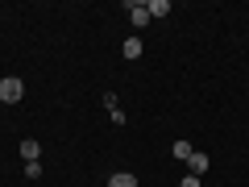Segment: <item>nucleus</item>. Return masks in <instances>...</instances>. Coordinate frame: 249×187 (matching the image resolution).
Wrapping results in <instances>:
<instances>
[{"instance_id": "2", "label": "nucleus", "mask_w": 249, "mask_h": 187, "mask_svg": "<svg viewBox=\"0 0 249 187\" xmlns=\"http://www.w3.org/2000/svg\"><path fill=\"white\" fill-rule=\"evenodd\" d=\"M124 13H129V21H133L137 29H142V25H150V9H145L142 0H129V4H124Z\"/></svg>"}, {"instance_id": "5", "label": "nucleus", "mask_w": 249, "mask_h": 187, "mask_svg": "<svg viewBox=\"0 0 249 187\" xmlns=\"http://www.w3.org/2000/svg\"><path fill=\"white\" fill-rule=\"evenodd\" d=\"M121 50H124V58H142L145 42H142V37H124V46H121Z\"/></svg>"}, {"instance_id": "10", "label": "nucleus", "mask_w": 249, "mask_h": 187, "mask_svg": "<svg viewBox=\"0 0 249 187\" xmlns=\"http://www.w3.org/2000/svg\"><path fill=\"white\" fill-rule=\"evenodd\" d=\"M100 100H104V108H108V112H112V108H121V104H116V92H104Z\"/></svg>"}, {"instance_id": "7", "label": "nucleus", "mask_w": 249, "mask_h": 187, "mask_svg": "<svg viewBox=\"0 0 249 187\" xmlns=\"http://www.w3.org/2000/svg\"><path fill=\"white\" fill-rule=\"evenodd\" d=\"M145 9H150V17H166V13H170V0H145Z\"/></svg>"}, {"instance_id": "8", "label": "nucleus", "mask_w": 249, "mask_h": 187, "mask_svg": "<svg viewBox=\"0 0 249 187\" xmlns=\"http://www.w3.org/2000/svg\"><path fill=\"white\" fill-rule=\"evenodd\" d=\"M191 154H196V150H191V142H175V158H191Z\"/></svg>"}, {"instance_id": "6", "label": "nucleus", "mask_w": 249, "mask_h": 187, "mask_svg": "<svg viewBox=\"0 0 249 187\" xmlns=\"http://www.w3.org/2000/svg\"><path fill=\"white\" fill-rule=\"evenodd\" d=\"M37 154H42V146L25 137V142H21V158H25V162H37Z\"/></svg>"}, {"instance_id": "4", "label": "nucleus", "mask_w": 249, "mask_h": 187, "mask_svg": "<svg viewBox=\"0 0 249 187\" xmlns=\"http://www.w3.org/2000/svg\"><path fill=\"white\" fill-rule=\"evenodd\" d=\"M108 187H137V175H129V170H116V175H108Z\"/></svg>"}, {"instance_id": "9", "label": "nucleus", "mask_w": 249, "mask_h": 187, "mask_svg": "<svg viewBox=\"0 0 249 187\" xmlns=\"http://www.w3.org/2000/svg\"><path fill=\"white\" fill-rule=\"evenodd\" d=\"M25 179H42V162H25Z\"/></svg>"}, {"instance_id": "11", "label": "nucleus", "mask_w": 249, "mask_h": 187, "mask_svg": "<svg viewBox=\"0 0 249 187\" xmlns=\"http://www.w3.org/2000/svg\"><path fill=\"white\" fill-rule=\"evenodd\" d=\"M178 187H199V179H196V175H187V179H178Z\"/></svg>"}, {"instance_id": "3", "label": "nucleus", "mask_w": 249, "mask_h": 187, "mask_svg": "<svg viewBox=\"0 0 249 187\" xmlns=\"http://www.w3.org/2000/svg\"><path fill=\"white\" fill-rule=\"evenodd\" d=\"M208 162H212V158L196 150V154H191V158H187V175H196V179H199V175H204V170H208Z\"/></svg>"}, {"instance_id": "1", "label": "nucleus", "mask_w": 249, "mask_h": 187, "mask_svg": "<svg viewBox=\"0 0 249 187\" xmlns=\"http://www.w3.org/2000/svg\"><path fill=\"white\" fill-rule=\"evenodd\" d=\"M21 96H25V83H21L17 75L0 79V100H4V104H21Z\"/></svg>"}]
</instances>
